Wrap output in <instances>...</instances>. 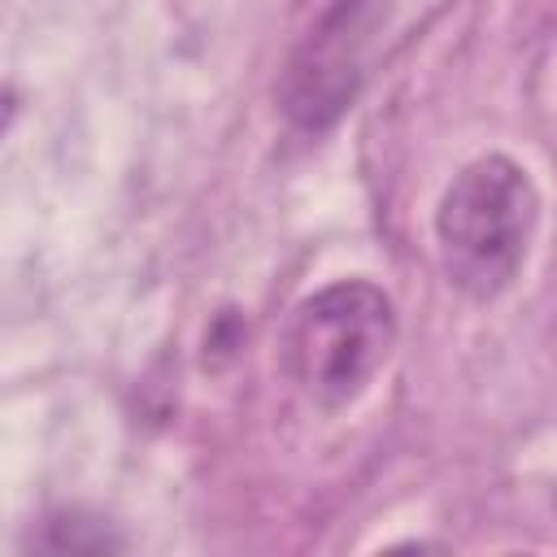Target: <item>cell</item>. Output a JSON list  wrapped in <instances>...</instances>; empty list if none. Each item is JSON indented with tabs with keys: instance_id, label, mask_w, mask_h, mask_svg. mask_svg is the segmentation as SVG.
I'll list each match as a JSON object with an SVG mask.
<instances>
[{
	"instance_id": "6da1fadb",
	"label": "cell",
	"mask_w": 557,
	"mask_h": 557,
	"mask_svg": "<svg viewBox=\"0 0 557 557\" xmlns=\"http://www.w3.org/2000/svg\"><path fill=\"white\" fill-rule=\"evenodd\" d=\"M540 222L531 174L505 157H474L440 196L435 248L444 278L470 300H496L522 270Z\"/></svg>"
},
{
	"instance_id": "7a4b0ae2",
	"label": "cell",
	"mask_w": 557,
	"mask_h": 557,
	"mask_svg": "<svg viewBox=\"0 0 557 557\" xmlns=\"http://www.w3.org/2000/svg\"><path fill=\"white\" fill-rule=\"evenodd\" d=\"M396 348V305L366 278H339L305 296L287 326V370L309 400H357Z\"/></svg>"
},
{
	"instance_id": "3957f363",
	"label": "cell",
	"mask_w": 557,
	"mask_h": 557,
	"mask_svg": "<svg viewBox=\"0 0 557 557\" xmlns=\"http://www.w3.org/2000/svg\"><path fill=\"white\" fill-rule=\"evenodd\" d=\"M374 26L379 0H335L322 22L300 39L283 78V109L296 126L322 131L348 109L366 78Z\"/></svg>"
},
{
	"instance_id": "277c9868",
	"label": "cell",
	"mask_w": 557,
	"mask_h": 557,
	"mask_svg": "<svg viewBox=\"0 0 557 557\" xmlns=\"http://www.w3.org/2000/svg\"><path fill=\"white\" fill-rule=\"evenodd\" d=\"M44 544L52 553H104V548H122L117 535H109L104 522L83 518V513H57L44 522Z\"/></svg>"
}]
</instances>
